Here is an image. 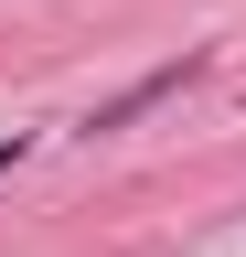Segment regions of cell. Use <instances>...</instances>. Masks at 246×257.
<instances>
[{"label": "cell", "mask_w": 246, "mask_h": 257, "mask_svg": "<svg viewBox=\"0 0 246 257\" xmlns=\"http://www.w3.org/2000/svg\"><path fill=\"white\" fill-rule=\"evenodd\" d=\"M193 75H203V54H171V64H150V75H139L129 96H107V107L86 118V128H129L139 107H161V96H171V86H193Z\"/></svg>", "instance_id": "cell-1"}]
</instances>
